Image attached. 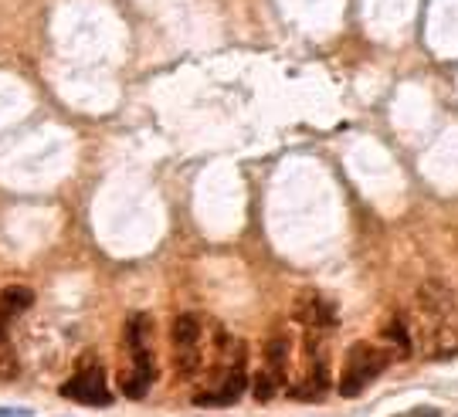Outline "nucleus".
<instances>
[{
    "instance_id": "f257e3e1",
    "label": "nucleus",
    "mask_w": 458,
    "mask_h": 417,
    "mask_svg": "<svg viewBox=\"0 0 458 417\" xmlns=\"http://www.w3.org/2000/svg\"><path fill=\"white\" fill-rule=\"evenodd\" d=\"M418 322H421V350L425 356L445 360L458 353V312L455 295L442 282H425L418 289Z\"/></svg>"
},
{
    "instance_id": "f03ea898",
    "label": "nucleus",
    "mask_w": 458,
    "mask_h": 417,
    "mask_svg": "<svg viewBox=\"0 0 458 417\" xmlns=\"http://www.w3.org/2000/svg\"><path fill=\"white\" fill-rule=\"evenodd\" d=\"M387 363H391V353H387V350H380L374 343H353V346L346 350L344 373H340V394H344V397H360L363 390L384 373Z\"/></svg>"
},
{
    "instance_id": "7ed1b4c3",
    "label": "nucleus",
    "mask_w": 458,
    "mask_h": 417,
    "mask_svg": "<svg viewBox=\"0 0 458 417\" xmlns=\"http://www.w3.org/2000/svg\"><path fill=\"white\" fill-rule=\"evenodd\" d=\"M62 397L75 404H89V407L113 404V394L106 387V370H102V363H96V356H82L75 377H68L65 384H62Z\"/></svg>"
},
{
    "instance_id": "20e7f679",
    "label": "nucleus",
    "mask_w": 458,
    "mask_h": 417,
    "mask_svg": "<svg viewBox=\"0 0 458 417\" xmlns=\"http://www.w3.org/2000/svg\"><path fill=\"white\" fill-rule=\"evenodd\" d=\"M245 367H221L214 384H208L204 394H197L194 404L197 407H231L245 394Z\"/></svg>"
},
{
    "instance_id": "39448f33",
    "label": "nucleus",
    "mask_w": 458,
    "mask_h": 417,
    "mask_svg": "<svg viewBox=\"0 0 458 417\" xmlns=\"http://www.w3.org/2000/svg\"><path fill=\"white\" fill-rule=\"evenodd\" d=\"M149 384H153V353L130 350V363L119 373V390L132 401H140L149 390Z\"/></svg>"
},
{
    "instance_id": "423d86ee",
    "label": "nucleus",
    "mask_w": 458,
    "mask_h": 417,
    "mask_svg": "<svg viewBox=\"0 0 458 417\" xmlns=\"http://www.w3.org/2000/svg\"><path fill=\"white\" fill-rule=\"evenodd\" d=\"M295 319L306 322L310 333H323V329H329V326L336 322V312H333V305H329L319 292H306V295L295 302Z\"/></svg>"
},
{
    "instance_id": "0eeeda50",
    "label": "nucleus",
    "mask_w": 458,
    "mask_h": 417,
    "mask_svg": "<svg viewBox=\"0 0 458 417\" xmlns=\"http://www.w3.org/2000/svg\"><path fill=\"white\" fill-rule=\"evenodd\" d=\"M34 305V292L28 285H11V289L0 292V353H4V346H7V322L21 316V312H28Z\"/></svg>"
},
{
    "instance_id": "6e6552de",
    "label": "nucleus",
    "mask_w": 458,
    "mask_h": 417,
    "mask_svg": "<svg viewBox=\"0 0 458 417\" xmlns=\"http://www.w3.org/2000/svg\"><path fill=\"white\" fill-rule=\"evenodd\" d=\"M327 384H329L327 360L319 356V360H312V363H310L306 380H299L295 387H289V394H293L295 401H323V390H327Z\"/></svg>"
},
{
    "instance_id": "1a4fd4ad",
    "label": "nucleus",
    "mask_w": 458,
    "mask_h": 417,
    "mask_svg": "<svg viewBox=\"0 0 458 417\" xmlns=\"http://www.w3.org/2000/svg\"><path fill=\"white\" fill-rule=\"evenodd\" d=\"M123 339H126V350H143L149 353V346H153V319L149 316H132L126 322V329H123Z\"/></svg>"
},
{
    "instance_id": "9d476101",
    "label": "nucleus",
    "mask_w": 458,
    "mask_h": 417,
    "mask_svg": "<svg viewBox=\"0 0 458 417\" xmlns=\"http://www.w3.org/2000/svg\"><path fill=\"white\" fill-rule=\"evenodd\" d=\"M197 339H200V322L194 316H177V319L170 322L174 350H197Z\"/></svg>"
},
{
    "instance_id": "9b49d317",
    "label": "nucleus",
    "mask_w": 458,
    "mask_h": 417,
    "mask_svg": "<svg viewBox=\"0 0 458 417\" xmlns=\"http://www.w3.org/2000/svg\"><path fill=\"white\" fill-rule=\"evenodd\" d=\"M384 343L391 346V350H387L391 356L394 353H401V356L411 353V336H408V329H404V322L397 319V316L387 319V326H384Z\"/></svg>"
},
{
    "instance_id": "f8f14e48",
    "label": "nucleus",
    "mask_w": 458,
    "mask_h": 417,
    "mask_svg": "<svg viewBox=\"0 0 458 417\" xmlns=\"http://www.w3.org/2000/svg\"><path fill=\"white\" fill-rule=\"evenodd\" d=\"M276 390H278V380L276 377H272V373H259V377H255V390H251V394H255V401H272V397H276Z\"/></svg>"
},
{
    "instance_id": "ddd939ff",
    "label": "nucleus",
    "mask_w": 458,
    "mask_h": 417,
    "mask_svg": "<svg viewBox=\"0 0 458 417\" xmlns=\"http://www.w3.org/2000/svg\"><path fill=\"white\" fill-rule=\"evenodd\" d=\"M408 417H442V414H438L435 407H414V411H411Z\"/></svg>"
}]
</instances>
